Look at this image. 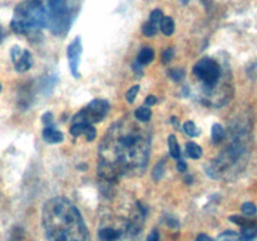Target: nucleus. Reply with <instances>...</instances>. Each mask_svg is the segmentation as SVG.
I'll use <instances>...</instances> for the list:
<instances>
[{
	"label": "nucleus",
	"mask_w": 257,
	"mask_h": 241,
	"mask_svg": "<svg viewBox=\"0 0 257 241\" xmlns=\"http://www.w3.org/2000/svg\"><path fill=\"white\" fill-rule=\"evenodd\" d=\"M163 176V162L161 163H157L155 167V170H153V178H155L156 181L161 180Z\"/></svg>",
	"instance_id": "obj_26"
},
{
	"label": "nucleus",
	"mask_w": 257,
	"mask_h": 241,
	"mask_svg": "<svg viewBox=\"0 0 257 241\" xmlns=\"http://www.w3.org/2000/svg\"><path fill=\"white\" fill-rule=\"evenodd\" d=\"M42 120L47 127H53V114L50 112H47L45 114H43Z\"/></svg>",
	"instance_id": "obj_28"
},
{
	"label": "nucleus",
	"mask_w": 257,
	"mask_h": 241,
	"mask_svg": "<svg viewBox=\"0 0 257 241\" xmlns=\"http://www.w3.org/2000/svg\"><path fill=\"white\" fill-rule=\"evenodd\" d=\"M241 210H242V212L247 216H252L257 212V207L255 206V203L252 202H245L242 205V207H241Z\"/></svg>",
	"instance_id": "obj_23"
},
{
	"label": "nucleus",
	"mask_w": 257,
	"mask_h": 241,
	"mask_svg": "<svg viewBox=\"0 0 257 241\" xmlns=\"http://www.w3.org/2000/svg\"><path fill=\"white\" fill-rule=\"evenodd\" d=\"M147 241H160V233H158V231L156 230H152V232L148 235L147 237Z\"/></svg>",
	"instance_id": "obj_29"
},
{
	"label": "nucleus",
	"mask_w": 257,
	"mask_h": 241,
	"mask_svg": "<svg viewBox=\"0 0 257 241\" xmlns=\"http://www.w3.org/2000/svg\"><path fill=\"white\" fill-rule=\"evenodd\" d=\"M109 112V103L105 99H94L80 109L77 114L73 117V123H88L94 125L100 122L105 118Z\"/></svg>",
	"instance_id": "obj_8"
},
{
	"label": "nucleus",
	"mask_w": 257,
	"mask_h": 241,
	"mask_svg": "<svg viewBox=\"0 0 257 241\" xmlns=\"http://www.w3.org/2000/svg\"><path fill=\"white\" fill-rule=\"evenodd\" d=\"M218 241H253V240H246L242 235L233 232V231H226V232L221 233Z\"/></svg>",
	"instance_id": "obj_19"
},
{
	"label": "nucleus",
	"mask_w": 257,
	"mask_h": 241,
	"mask_svg": "<svg viewBox=\"0 0 257 241\" xmlns=\"http://www.w3.org/2000/svg\"><path fill=\"white\" fill-rule=\"evenodd\" d=\"M175 28H176L175 22H173L172 18L163 17L162 22H161V24H160V29L163 34L167 35V37H170V35H172L173 33H175Z\"/></svg>",
	"instance_id": "obj_16"
},
{
	"label": "nucleus",
	"mask_w": 257,
	"mask_h": 241,
	"mask_svg": "<svg viewBox=\"0 0 257 241\" xmlns=\"http://www.w3.org/2000/svg\"><path fill=\"white\" fill-rule=\"evenodd\" d=\"M186 153L190 158H193V160H198V158L202 157V148L195 142H188L186 145Z\"/></svg>",
	"instance_id": "obj_17"
},
{
	"label": "nucleus",
	"mask_w": 257,
	"mask_h": 241,
	"mask_svg": "<svg viewBox=\"0 0 257 241\" xmlns=\"http://www.w3.org/2000/svg\"><path fill=\"white\" fill-rule=\"evenodd\" d=\"M10 57L17 72H27L33 67L32 53L27 49H23L19 45H14L10 49Z\"/></svg>",
	"instance_id": "obj_9"
},
{
	"label": "nucleus",
	"mask_w": 257,
	"mask_h": 241,
	"mask_svg": "<svg viewBox=\"0 0 257 241\" xmlns=\"http://www.w3.org/2000/svg\"><path fill=\"white\" fill-rule=\"evenodd\" d=\"M43 138L48 143H60L64 140V136L60 131H57L53 127H45L43 131Z\"/></svg>",
	"instance_id": "obj_13"
},
{
	"label": "nucleus",
	"mask_w": 257,
	"mask_h": 241,
	"mask_svg": "<svg viewBox=\"0 0 257 241\" xmlns=\"http://www.w3.org/2000/svg\"><path fill=\"white\" fill-rule=\"evenodd\" d=\"M80 55H82V42L80 38L77 37L69 45L67 49V58L68 64H69L70 72L75 78H79V72H78V67H79Z\"/></svg>",
	"instance_id": "obj_10"
},
{
	"label": "nucleus",
	"mask_w": 257,
	"mask_h": 241,
	"mask_svg": "<svg viewBox=\"0 0 257 241\" xmlns=\"http://www.w3.org/2000/svg\"><path fill=\"white\" fill-rule=\"evenodd\" d=\"M177 170L180 171V172H186V171H187V163L182 160H178Z\"/></svg>",
	"instance_id": "obj_31"
},
{
	"label": "nucleus",
	"mask_w": 257,
	"mask_h": 241,
	"mask_svg": "<svg viewBox=\"0 0 257 241\" xmlns=\"http://www.w3.org/2000/svg\"><path fill=\"white\" fill-rule=\"evenodd\" d=\"M150 153V132L131 118L118 119L98 147V175L108 186L123 176L142 175Z\"/></svg>",
	"instance_id": "obj_1"
},
{
	"label": "nucleus",
	"mask_w": 257,
	"mask_h": 241,
	"mask_svg": "<svg viewBox=\"0 0 257 241\" xmlns=\"http://www.w3.org/2000/svg\"><path fill=\"white\" fill-rule=\"evenodd\" d=\"M43 227L47 241H89L79 210L65 197H53L45 202Z\"/></svg>",
	"instance_id": "obj_2"
},
{
	"label": "nucleus",
	"mask_w": 257,
	"mask_h": 241,
	"mask_svg": "<svg viewBox=\"0 0 257 241\" xmlns=\"http://www.w3.org/2000/svg\"><path fill=\"white\" fill-rule=\"evenodd\" d=\"M248 150V138L245 133H237L228 143L227 147L210 163L207 168L208 176L213 178H228L241 170V163L245 162Z\"/></svg>",
	"instance_id": "obj_4"
},
{
	"label": "nucleus",
	"mask_w": 257,
	"mask_h": 241,
	"mask_svg": "<svg viewBox=\"0 0 257 241\" xmlns=\"http://www.w3.org/2000/svg\"><path fill=\"white\" fill-rule=\"evenodd\" d=\"M138 92H140V85H133L132 88H130L125 94V99H127L128 103H133L135 102L136 97H137Z\"/></svg>",
	"instance_id": "obj_24"
},
{
	"label": "nucleus",
	"mask_w": 257,
	"mask_h": 241,
	"mask_svg": "<svg viewBox=\"0 0 257 241\" xmlns=\"http://www.w3.org/2000/svg\"><path fill=\"white\" fill-rule=\"evenodd\" d=\"M157 104V98L155 97V95H148L147 98H146V105L147 107H152V105Z\"/></svg>",
	"instance_id": "obj_30"
},
{
	"label": "nucleus",
	"mask_w": 257,
	"mask_h": 241,
	"mask_svg": "<svg viewBox=\"0 0 257 241\" xmlns=\"http://www.w3.org/2000/svg\"><path fill=\"white\" fill-rule=\"evenodd\" d=\"M193 73L202 83L203 92L207 95L208 102L213 100V92L218 88L220 79L222 78V68L220 63L212 58H202L193 67Z\"/></svg>",
	"instance_id": "obj_6"
},
{
	"label": "nucleus",
	"mask_w": 257,
	"mask_h": 241,
	"mask_svg": "<svg viewBox=\"0 0 257 241\" xmlns=\"http://www.w3.org/2000/svg\"><path fill=\"white\" fill-rule=\"evenodd\" d=\"M0 92H2V84H0Z\"/></svg>",
	"instance_id": "obj_34"
},
{
	"label": "nucleus",
	"mask_w": 257,
	"mask_h": 241,
	"mask_svg": "<svg viewBox=\"0 0 257 241\" xmlns=\"http://www.w3.org/2000/svg\"><path fill=\"white\" fill-rule=\"evenodd\" d=\"M70 133H72L74 137H79V136H85L87 141H93L97 136L95 132V128L93 127V125H88V123H73L72 127H70Z\"/></svg>",
	"instance_id": "obj_12"
},
{
	"label": "nucleus",
	"mask_w": 257,
	"mask_h": 241,
	"mask_svg": "<svg viewBox=\"0 0 257 241\" xmlns=\"http://www.w3.org/2000/svg\"><path fill=\"white\" fill-rule=\"evenodd\" d=\"M47 27L57 35H64L69 30L73 10L68 0H48Z\"/></svg>",
	"instance_id": "obj_7"
},
{
	"label": "nucleus",
	"mask_w": 257,
	"mask_h": 241,
	"mask_svg": "<svg viewBox=\"0 0 257 241\" xmlns=\"http://www.w3.org/2000/svg\"><path fill=\"white\" fill-rule=\"evenodd\" d=\"M196 241H212V240H211L207 235H205V233H200V235L197 236V238H196Z\"/></svg>",
	"instance_id": "obj_32"
},
{
	"label": "nucleus",
	"mask_w": 257,
	"mask_h": 241,
	"mask_svg": "<svg viewBox=\"0 0 257 241\" xmlns=\"http://www.w3.org/2000/svg\"><path fill=\"white\" fill-rule=\"evenodd\" d=\"M145 216L140 202L112 206L100 217L97 241H140Z\"/></svg>",
	"instance_id": "obj_3"
},
{
	"label": "nucleus",
	"mask_w": 257,
	"mask_h": 241,
	"mask_svg": "<svg viewBox=\"0 0 257 241\" xmlns=\"http://www.w3.org/2000/svg\"><path fill=\"white\" fill-rule=\"evenodd\" d=\"M163 19V13L162 10L155 9L151 13V17L148 19V22H146L142 27V33L145 37H155L158 32V28H160L161 22Z\"/></svg>",
	"instance_id": "obj_11"
},
{
	"label": "nucleus",
	"mask_w": 257,
	"mask_h": 241,
	"mask_svg": "<svg viewBox=\"0 0 257 241\" xmlns=\"http://www.w3.org/2000/svg\"><path fill=\"white\" fill-rule=\"evenodd\" d=\"M3 38H4V30H3V28L0 27V42L3 40Z\"/></svg>",
	"instance_id": "obj_33"
},
{
	"label": "nucleus",
	"mask_w": 257,
	"mask_h": 241,
	"mask_svg": "<svg viewBox=\"0 0 257 241\" xmlns=\"http://www.w3.org/2000/svg\"><path fill=\"white\" fill-rule=\"evenodd\" d=\"M211 135H212V140L215 142H220V141L223 140L225 137V131H223V127L218 123H215L212 126V131H211Z\"/></svg>",
	"instance_id": "obj_20"
},
{
	"label": "nucleus",
	"mask_w": 257,
	"mask_h": 241,
	"mask_svg": "<svg viewBox=\"0 0 257 241\" xmlns=\"http://www.w3.org/2000/svg\"><path fill=\"white\" fill-rule=\"evenodd\" d=\"M173 55H175V52H173V49H166L165 52H163V54H162V62H163V64H167L168 62H171V60H172V58H173Z\"/></svg>",
	"instance_id": "obj_27"
},
{
	"label": "nucleus",
	"mask_w": 257,
	"mask_h": 241,
	"mask_svg": "<svg viewBox=\"0 0 257 241\" xmlns=\"http://www.w3.org/2000/svg\"><path fill=\"white\" fill-rule=\"evenodd\" d=\"M230 221H232V222L236 223V225L241 226V228H243V227H246V226H250V225H252V223H255V221L248 220V218H245V217H242V216H238V215L231 216Z\"/></svg>",
	"instance_id": "obj_22"
},
{
	"label": "nucleus",
	"mask_w": 257,
	"mask_h": 241,
	"mask_svg": "<svg viewBox=\"0 0 257 241\" xmlns=\"http://www.w3.org/2000/svg\"><path fill=\"white\" fill-rule=\"evenodd\" d=\"M135 117L140 122H148L151 119V117H152V110L148 107H141L138 109H136Z\"/></svg>",
	"instance_id": "obj_18"
},
{
	"label": "nucleus",
	"mask_w": 257,
	"mask_h": 241,
	"mask_svg": "<svg viewBox=\"0 0 257 241\" xmlns=\"http://www.w3.org/2000/svg\"><path fill=\"white\" fill-rule=\"evenodd\" d=\"M168 150H170L171 157L175 158V160H180L181 148L175 135H171L170 137H168Z\"/></svg>",
	"instance_id": "obj_15"
},
{
	"label": "nucleus",
	"mask_w": 257,
	"mask_h": 241,
	"mask_svg": "<svg viewBox=\"0 0 257 241\" xmlns=\"http://www.w3.org/2000/svg\"><path fill=\"white\" fill-rule=\"evenodd\" d=\"M153 59H155V52H153L152 48L146 47L138 53L137 63L140 65H146V64H150Z\"/></svg>",
	"instance_id": "obj_14"
},
{
	"label": "nucleus",
	"mask_w": 257,
	"mask_h": 241,
	"mask_svg": "<svg viewBox=\"0 0 257 241\" xmlns=\"http://www.w3.org/2000/svg\"><path fill=\"white\" fill-rule=\"evenodd\" d=\"M185 74H186L185 70L182 69H171L170 72H168V75H170L173 80H176V82L182 80L183 78H185Z\"/></svg>",
	"instance_id": "obj_25"
},
{
	"label": "nucleus",
	"mask_w": 257,
	"mask_h": 241,
	"mask_svg": "<svg viewBox=\"0 0 257 241\" xmlns=\"http://www.w3.org/2000/svg\"><path fill=\"white\" fill-rule=\"evenodd\" d=\"M183 131H185L186 135L190 136V137H197V136L201 133L192 120H187V122L183 125Z\"/></svg>",
	"instance_id": "obj_21"
},
{
	"label": "nucleus",
	"mask_w": 257,
	"mask_h": 241,
	"mask_svg": "<svg viewBox=\"0 0 257 241\" xmlns=\"http://www.w3.org/2000/svg\"><path fill=\"white\" fill-rule=\"evenodd\" d=\"M48 13L40 0H24L14 9L10 27L18 34L27 35L47 27Z\"/></svg>",
	"instance_id": "obj_5"
}]
</instances>
